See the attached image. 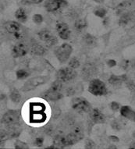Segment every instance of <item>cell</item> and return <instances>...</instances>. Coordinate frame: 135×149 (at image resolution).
Wrapping results in <instances>:
<instances>
[{
	"label": "cell",
	"instance_id": "83f0119b",
	"mask_svg": "<svg viewBox=\"0 0 135 149\" xmlns=\"http://www.w3.org/2000/svg\"><path fill=\"white\" fill-rule=\"evenodd\" d=\"M74 134L76 135L77 137H78L80 139H82L83 138V132H82V130H81V127H79V126H77V127H74V130H73V132Z\"/></svg>",
	"mask_w": 135,
	"mask_h": 149
},
{
	"label": "cell",
	"instance_id": "7c38bea8",
	"mask_svg": "<svg viewBox=\"0 0 135 149\" xmlns=\"http://www.w3.org/2000/svg\"><path fill=\"white\" fill-rule=\"evenodd\" d=\"M90 116L92 121L95 123H103L106 122V118L98 109H94L91 110Z\"/></svg>",
	"mask_w": 135,
	"mask_h": 149
},
{
	"label": "cell",
	"instance_id": "7bdbcfd3",
	"mask_svg": "<svg viewBox=\"0 0 135 149\" xmlns=\"http://www.w3.org/2000/svg\"><path fill=\"white\" fill-rule=\"evenodd\" d=\"M133 136H134V137H135V132H134V134H133Z\"/></svg>",
	"mask_w": 135,
	"mask_h": 149
},
{
	"label": "cell",
	"instance_id": "d6a6232c",
	"mask_svg": "<svg viewBox=\"0 0 135 149\" xmlns=\"http://www.w3.org/2000/svg\"><path fill=\"white\" fill-rule=\"evenodd\" d=\"M33 21H34L35 24H42V21H43V18H42V15H40V14L34 15V17H33Z\"/></svg>",
	"mask_w": 135,
	"mask_h": 149
},
{
	"label": "cell",
	"instance_id": "5bb4252c",
	"mask_svg": "<svg viewBox=\"0 0 135 149\" xmlns=\"http://www.w3.org/2000/svg\"><path fill=\"white\" fill-rule=\"evenodd\" d=\"M121 115L128 120L135 121V112L129 106H123L120 109Z\"/></svg>",
	"mask_w": 135,
	"mask_h": 149
},
{
	"label": "cell",
	"instance_id": "9c48e42d",
	"mask_svg": "<svg viewBox=\"0 0 135 149\" xmlns=\"http://www.w3.org/2000/svg\"><path fill=\"white\" fill-rule=\"evenodd\" d=\"M38 36H39L40 39L46 42V44L49 46H52L57 43L58 40H57L56 37L52 35L51 32L49 31V30H42L38 33Z\"/></svg>",
	"mask_w": 135,
	"mask_h": 149
},
{
	"label": "cell",
	"instance_id": "9a60e30c",
	"mask_svg": "<svg viewBox=\"0 0 135 149\" xmlns=\"http://www.w3.org/2000/svg\"><path fill=\"white\" fill-rule=\"evenodd\" d=\"M45 96L47 99L51 101H57L63 98V95L59 91H56L50 89L45 94Z\"/></svg>",
	"mask_w": 135,
	"mask_h": 149
},
{
	"label": "cell",
	"instance_id": "60d3db41",
	"mask_svg": "<svg viewBox=\"0 0 135 149\" xmlns=\"http://www.w3.org/2000/svg\"><path fill=\"white\" fill-rule=\"evenodd\" d=\"M128 63H129V62H128L127 60H125V61H123V69H127V66H128Z\"/></svg>",
	"mask_w": 135,
	"mask_h": 149
},
{
	"label": "cell",
	"instance_id": "836d02e7",
	"mask_svg": "<svg viewBox=\"0 0 135 149\" xmlns=\"http://www.w3.org/2000/svg\"><path fill=\"white\" fill-rule=\"evenodd\" d=\"M95 147V143L93 141L90 139H88L86 141V144H85V148H93Z\"/></svg>",
	"mask_w": 135,
	"mask_h": 149
},
{
	"label": "cell",
	"instance_id": "2e32d148",
	"mask_svg": "<svg viewBox=\"0 0 135 149\" xmlns=\"http://www.w3.org/2000/svg\"><path fill=\"white\" fill-rule=\"evenodd\" d=\"M6 29L9 33L13 34L15 32L21 30V27H20V24H18L17 22L15 21H10V22L7 23L5 26Z\"/></svg>",
	"mask_w": 135,
	"mask_h": 149
},
{
	"label": "cell",
	"instance_id": "d6986e66",
	"mask_svg": "<svg viewBox=\"0 0 135 149\" xmlns=\"http://www.w3.org/2000/svg\"><path fill=\"white\" fill-rule=\"evenodd\" d=\"M32 54H35V55H37V56H43L45 53V49L43 48L41 45H35L32 48L31 50Z\"/></svg>",
	"mask_w": 135,
	"mask_h": 149
},
{
	"label": "cell",
	"instance_id": "44dd1931",
	"mask_svg": "<svg viewBox=\"0 0 135 149\" xmlns=\"http://www.w3.org/2000/svg\"><path fill=\"white\" fill-rule=\"evenodd\" d=\"M135 4V0H127L123 3H121L120 5L118 6L119 9L120 10H124V9H128V8L132 7Z\"/></svg>",
	"mask_w": 135,
	"mask_h": 149
},
{
	"label": "cell",
	"instance_id": "f1b7e54d",
	"mask_svg": "<svg viewBox=\"0 0 135 149\" xmlns=\"http://www.w3.org/2000/svg\"><path fill=\"white\" fill-rule=\"evenodd\" d=\"M15 148L17 149H26L29 148V147L27 146V144L24 143V142L20 141H17L15 142Z\"/></svg>",
	"mask_w": 135,
	"mask_h": 149
},
{
	"label": "cell",
	"instance_id": "e0dca14e",
	"mask_svg": "<svg viewBox=\"0 0 135 149\" xmlns=\"http://www.w3.org/2000/svg\"><path fill=\"white\" fill-rule=\"evenodd\" d=\"M125 80H126L125 75H123V76H121V77L112 75V76L110 77V78L109 79V82L111 84H113V85L117 86V85H120V84L122 83V81H125Z\"/></svg>",
	"mask_w": 135,
	"mask_h": 149
},
{
	"label": "cell",
	"instance_id": "d590c367",
	"mask_svg": "<svg viewBox=\"0 0 135 149\" xmlns=\"http://www.w3.org/2000/svg\"><path fill=\"white\" fill-rule=\"evenodd\" d=\"M110 108L113 111H117L120 109V105L117 102H113L110 104Z\"/></svg>",
	"mask_w": 135,
	"mask_h": 149
},
{
	"label": "cell",
	"instance_id": "ffe728a7",
	"mask_svg": "<svg viewBox=\"0 0 135 149\" xmlns=\"http://www.w3.org/2000/svg\"><path fill=\"white\" fill-rule=\"evenodd\" d=\"M10 99L13 102H20V99H21V95H20V94L18 92L17 90L13 91L11 94H10Z\"/></svg>",
	"mask_w": 135,
	"mask_h": 149
},
{
	"label": "cell",
	"instance_id": "603a6c76",
	"mask_svg": "<svg viewBox=\"0 0 135 149\" xmlns=\"http://www.w3.org/2000/svg\"><path fill=\"white\" fill-rule=\"evenodd\" d=\"M131 19V15L130 13H126L121 17L120 20V25H126L127 24L128 22L130 21Z\"/></svg>",
	"mask_w": 135,
	"mask_h": 149
},
{
	"label": "cell",
	"instance_id": "e575fe53",
	"mask_svg": "<svg viewBox=\"0 0 135 149\" xmlns=\"http://www.w3.org/2000/svg\"><path fill=\"white\" fill-rule=\"evenodd\" d=\"M43 141H44V139L42 137H37L35 141V144L36 146L41 147L43 144Z\"/></svg>",
	"mask_w": 135,
	"mask_h": 149
},
{
	"label": "cell",
	"instance_id": "7a4b0ae2",
	"mask_svg": "<svg viewBox=\"0 0 135 149\" xmlns=\"http://www.w3.org/2000/svg\"><path fill=\"white\" fill-rule=\"evenodd\" d=\"M72 51H73V49L71 45L65 43L55 49V55L60 63H64L69 59Z\"/></svg>",
	"mask_w": 135,
	"mask_h": 149
},
{
	"label": "cell",
	"instance_id": "f546056e",
	"mask_svg": "<svg viewBox=\"0 0 135 149\" xmlns=\"http://www.w3.org/2000/svg\"><path fill=\"white\" fill-rule=\"evenodd\" d=\"M43 0H21L23 5H31V4H38L41 3Z\"/></svg>",
	"mask_w": 135,
	"mask_h": 149
},
{
	"label": "cell",
	"instance_id": "f35d334b",
	"mask_svg": "<svg viewBox=\"0 0 135 149\" xmlns=\"http://www.w3.org/2000/svg\"><path fill=\"white\" fill-rule=\"evenodd\" d=\"M108 65L110 67H113V66H115L116 65V62L115 60H113V59H110L109 61H108Z\"/></svg>",
	"mask_w": 135,
	"mask_h": 149
},
{
	"label": "cell",
	"instance_id": "ac0fdd59",
	"mask_svg": "<svg viewBox=\"0 0 135 149\" xmlns=\"http://www.w3.org/2000/svg\"><path fill=\"white\" fill-rule=\"evenodd\" d=\"M15 17L17 20H19L23 23L26 22V20L27 19V13H26L24 9H19V10H17L16 13H15Z\"/></svg>",
	"mask_w": 135,
	"mask_h": 149
},
{
	"label": "cell",
	"instance_id": "cb8c5ba5",
	"mask_svg": "<svg viewBox=\"0 0 135 149\" xmlns=\"http://www.w3.org/2000/svg\"><path fill=\"white\" fill-rule=\"evenodd\" d=\"M28 76H29V73L25 70H19L17 71V77L18 79L27 78Z\"/></svg>",
	"mask_w": 135,
	"mask_h": 149
},
{
	"label": "cell",
	"instance_id": "1f68e13d",
	"mask_svg": "<svg viewBox=\"0 0 135 149\" xmlns=\"http://www.w3.org/2000/svg\"><path fill=\"white\" fill-rule=\"evenodd\" d=\"M84 38V41L88 45H92L93 43H95V38L90 35V34H86Z\"/></svg>",
	"mask_w": 135,
	"mask_h": 149
},
{
	"label": "cell",
	"instance_id": "b9f144b4",
	"mask_svg": "<svg viewBox=\"0 0 135 149\" xmlns=\"http://www.w3.org/2000/svg\"><path fill=\"white\" fill-rule=\"evenodd\" d=\"M96 3H102L104 2V0H95Z\"/></svg>",
	"mask_w": 135,
	"mask_h": 149
},
{
	"label": "cell",
	"instance_id": "d4e9b609",
	"mask_svg": "<svg viewBox=\"0 0 135 149\" xmlns=\"http://www.w3.org/2000/svg\"><path fill=\"white\" fill-rule=\"evenodd\" d=\"M63 88V84H62V81H59V80H57L55 82H53V84H52V87H51V89L54 91H60Z\"/></svg>",
	"mask_w": 135,
	"mask_h": 149
},
{
	"label": "cell",
	"instance_id": "ab89813d",
	"mask_svg": "<svg viewBox=\"0 0 135 149\" xmlns=\"http://www.w3.org/2000/svg\"><path fill=\"white\" fill-rule=\"evenodd\" d=\"M109 139L112 140V141L114 142L119 141V138H118L117 137H116V136H110V137H109Z\"/></svg>",
	"mask_w": 135,
	"mask_h": 149
},
{
	"label": "cell",
	"instance_id": "52a82bcc",
	"mask_svg": "<svg viewBox=\"0 0 135 149\" xmlns=\"http://www.w3.org/2000/svg\"><path fill=\"white\" fill-rule=\"evenodd\" d=\"M57 79L62 82L71 81L76 77V72L71 67H65L60 69L56 74Z\"/></svg>",
	"mask_w": 135,
	"mask_h": 149
},
{
	"label": "cell",
	"instance_id": "ba28073f",
	"mask_svg": "<svg viewBox=\"0 0 135 149\" xmlns=\"http://www.w3.org/2000/svg\"><path fill=\"white\" fill-rule=\"evenodd\" d=\"M66 4L65 0H47L45 3V7L49 12H56Z\"/></svg>",
	"mask_w": 135,
	"mask_h": 149
},
{
	"label": "cell",
	"instance_id": "277c9868",
	"mask_svg": "<svg viewBox=\"0 0 135 149\" xmlns=\"http://www.w3.org/2000/svg\"><path fill=\"white\" fill-rule=\"evenodd\" d=\"M49 80V77L47 76H39L33 77V78L28 80V81L25 83V84L23 87V91H27L35 89V88L46 83Z\"/></svg>",
	"mask_w": 135,
	"mask_h": 149
},
{
	"label": "cell",
	"instance_id": "6da1fadb",
	"mask_svg": "<svg viewBox=\"0 0 135 149\" xmlns=\"http://www.w3.org/2000/svg\"><path fill=\"white\" fill-rule=\"evenodd\" d=\"M30 122L31 123H40L46 120L45 105L42 102H31L30 104Z\"/></svg>",
	"mask_w": 135,
	"mask_h": 149
},
{
	"label": "cell",
	"instance_id": "4dcf8cb0",
	"mask_svg": "<svg viewBox=\"0 0 135 149\" xmlns=\"http://www.w3.org/2000/svg\"><path fill=\"white\" fill-rule=\"evenodd\" d=\"M24 32H23L21 30L15 32L13 34V38H15L16 40H20L24 38Z\"/></svg>",
	"mask_w": 135,
	"mask_h": 149
},
{
	"label": "cell",
	"instance_id": "8992f818",
	"mask_svg": "<svg viewBox=\"0 0 135 149\" xmlns=\"http://www.w3.org/2000/svg\"><path fill=\"white\" fill-rule=\"evenodd\" d=\"M20 120V114L18 111L15 110H10L3 115V123L7 126L14 127L17 124Z\"/></svg>",
	"mask_w": 135,
	"mask_h": 149
},
{
	"label": "cell",
	"instance_id": "3957f363",
	"mask_svg": "<svg viewBox=\"0 0 135 149\" xmlns=\"http://www.w3.org/2000/svg\"><path fill=\"white\" fill-rule=\"evenodd\" d=\"M88 91L89 92L95 96L105 95L107 94V89L105 84L99 79H94L90 82Z\"/></svg>",
	"mask_w": 135,
	"mask_h": 149
},
{
	"label": "cell",
	"instance_id": "30bf717a",
	"mask_svg": "<svg viewBox=\"0 0 135 149\" xmlns=\"http://www.w3.org/2000/svg\"><path fill=\"white\" fill-rule=\"evenodd\" d=\"M28 52V47L24 43H18L13 47L12 50L13 56L14 57H22Z\"/></svg>",
	"mask_w": 135,
	"mask_h": 149
},
{
	"label": "cell",
	"instance_id": "7402d4cb",
	"mask_svg": "<svg viewBox=\"0 0 135 149\" xmlns=\"http://www.w3.org/2000/svg\"><path fill=\"white\" fill-rule=\"evenodd\" d=\"M75 28H76L77 31H82L84 28H85L87 26V23L84 19H79L75 22Z\"/></svg>",
	"mask_w": 135,
	"mask_h": 149
},
{
	"label": "cell",
	"instance_id": "4316f807",
	"mask_svg": "<svg viewBox=\"0 0 135 149\" xmlns=\"http://www.w3.org/2000/svg\"><path fill=\"white\" fill-rule=\"evenodd\" d=\"M95 15L97 16L98 17H101V18H103L106 14V11L105 9L103 8H98V9H96L95 10V12H94Z\"/></svg>",
	"mask_w": 135,
	"mask_h": 149
},
{
	"label": "cell",
	"instance_id": "8d00e7d4",
	"mask_svg": "<svg viewBox=\"0 0 135 149\" xmlns=\"http://www.w3.org/2000/svg\"><path fill=\"white\" fill-rule=\"evenodd\" d=\"M127 85L128 88H129L130 91H135V84L133 83L132 81H128L127 83Z\"/></svg>",
	"mask_w": 135,
	"mask_h": 149
},
{
	"label": "cell",
	"instance_id": "74e56055",
	"mask_svg": "<svg viewBox=\"0 0 135 149\" xmlns=\"http://www.w3.org/2000/svg\"><path fill=\"white\" fill-rule=\"evenodd\" d=\"M112 127H113V129L117 130H119L121 129L120 125L119 124V123H118L116 121H113V123H112Z\"/></svg>",
	"mask_w": 135,
	"mask_h": 149
},
{
	"label": "cell",
	"instance_id": "484cf974",
	"mask_svg": "<svg viewBox=\"0 0 135 149\" xmlns=\"http://www.w3.org/2000/svg\"><path fill=\"white\" fill-rule=\"evenodd\" d=\"M69 66L73 69L78 68L79 66H80V62L78 61V59H77V58L74 57V58H72V59L70 60Z\"/></svg>",
	"mask_w": 135,
	"mask_h": 149
},
{
	"label": "cell",
	"instance_id": "5b68a950",
	"mask_svg": "<svg viewBox=\"0 0 135 149\" xmlns=\"http://www.w3.org/2000/svg\"><path fill=\"white\" fill-rule=\"evenodd\" d=\"M72 107L78 112L86 113L91 109V104L83 98H75L72 100Z\"/></svg>",
	"mask_w": 135,
	"mask_h": 149
},
{
	"label": "cell",
	"instance_id": "8fae6325",
	"mask_svg": "<svg viewBox=\"0 0 135 149\" xmlns=\"http://www.w3.org/2000/svg\"><path fill=\"white\" fill-rule=\"evenodd\" d=\"M56 30L59 37L62 39L67 40L70 38V31L69 29V27L66 24L64 23H59L56 25Z\"/></svg>",
	"mask_w": 135,
	"mask_h": 149
},
{
	"label": "cell",
	"instance_id": "4fadbf2b",
	"mask_svg": "<svg viewBox=\"0 0 135 149\" xmlns=\"http://www.w3.org/2000/svg\"><path fill=\"white\" fill-rule=\"evenodd\" d=\"M53 144L56 148H65L66 146L70 145L69 141H68V137L67 136H56L55 137L53 140Z\"/></svg>",
	"mask_w": 135,
	"mask_h": 149
}]
</instances>
